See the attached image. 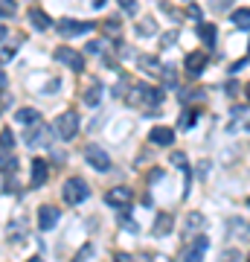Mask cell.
Here are the masks:
<instances>
[{"mask_svg":"<svg viewBox=\"0 0 250 262\" xmlns=\"http://www.w3.org/2000/svg\"><path fill=\"white\" fill-rule=\"evenodd\" d=\"M79 128H82L79 111H61L56 117V125H53V131H56L61 140H73L76 134H79Z\"/></svg>","mask_w":250,"mask_h":262,"instance_id":"1","label":"cell"},{"mask_svg":"<svg viewBox=\"0 0 250 262\" xmlns=\"http://www.w3.org/2000/svg\"><path fill=\"white\" fill-rule=\"evenodd\" d=\"M64 201L67 204H82V201H87V195H90V187H87V181L84 178H67L64 181Z\"/></svg>","mask_w":250,"mask_h":262,"instance_id":"2","label":"cell"},{"mask_svg":"<svg viewBox=\"0 0 250 262\" xmlns=\"http://www.w3.org/2000/svg\"><path fill=\"white\" fill-rule=\"evenodd\" d=\"M84 160H87L96 172H108V169H111V158H108V151H105L102 146H96V143H90V146L84 149Z\"/></svg>","mask_w":250,"mask_h":262,"instance_id":"3","label":"cell"},{"mask_svg":"<svg viewBox=\"0 0 250 262\" xmlns=\"http://www.w3.org/2000/svg\"><path fill=\"white\" fill-rule=\"evenodd\" d=\"M96 29V24H90V20H61L58 24V32L64 38H73V35H87V32H93Z\"/></svg>","mask_w":250,"mask_h":262,"instance_id":"4","label":"cell"},{"mask_svg":"<svg viewBox=\"0 0 250 262\" xmlns=\"http://www.w3.org/2000/svg\"><path fill=\"white\" fill-rule=\"evenodd\" d=\"M56 61H61V64H67L70 70H84V56L82 53H76L73 47H56Z\"/></svg>","mask_w":250,"mask_h":262,"instance_id":"5","label":"cell"},{"mask_svg":"<svg viewBox=\"0 0 250 262\" xmlns=\"http://www.w3.org/2000/svg\"><path fill=\"white\" fill-rule=\"evenodd\" d=\"M58 219H61V213H58L56 204H41L38 207V227H41V230H53V227L58 225Z\"/></svg>","mask_w":250,"mask_h":262,"instance_id":"6","label":"cell"},{"mask_svg":"<svg viewBox=\"0 0 250 262\" xmlns=\"http://www.w3.org/2000/svg\"><path fill=\"white\" fill-rule=\"evenodd\" d=\"M131 198H134V192H131L128 187H113V189H108V192H105V201H108L111 207H117V210H122V207L128 210Z\"/></svg>","mask_w":250,"mask_h":262,"instance_id":"7","label":"cell"},{"mask_svg":"<svg viewBox=\"0 0 250 262\" xmlns=\"http://www.w3.org/2000/svg\"><path fill=\"white\" fill-rule=\"evenodd\" d=\"M50 137H53V131L47 128L44 122H35V128L29 125L27 134H24V140H27V146H47L50 143Z\"/></svg>","mask_w":250,"mask_h":262,"instance_id":"8","label":"cell"},{"mask_svg":"<svg viewBox=\"0 0 250 262\" xmlns=\"http://www.w3.org/2000/svg\"><path fill=\"white\" fill-rule=\"evenodd\" d=\"M47 178H50V166H47V160L35 158L32 160V166H29V184H32V187H44Z\"/></svg>","mask_w":250,"mask_h":262,"instance_id":"9","label":"cell"},{"mask_svg":"<svg viewBox=\"0 0 250 262\" xmlns=\"http://www.w3.org/2000/svg\"><path fill=\"white\" fill-rule=\"evenodd\" d=\"M207 248H210V239H207V236H198L195 242H189V248H186V253H184V262H201Z\"/></svg>","mask_w":250,"mask_h":262,"instance_id":"10","label":"cell"},{"mask_svg":"<svg viewBox=\"0 0 250 262\" xmlns=\"http://www.w3.org/2000/svg\"><path fill=\"white\" fill-rule=\"evenodd\" d=\"M102 94H105L102 82H90V84H87V91L82 94V102L87 105V108H96V105L102 102Z\"/></svg>","mask_w":250,"mask_h":262,"instance_id":"11","label":"cell"},{"mask_svg":"<svg viewBox=\"0 0 250 262\" xmlns=\"http://www.w3.org/2000/svg\"><path fill=\"white\" fill-rule=\"evenodd\" d=\"M204 67H207V53L198 50V53H189V56H186V73L189 76H201Z\"/></svg>","mask_w":250,"mask_h":262,"instance_id":"12","label":"cell"},{"mask_svg":"<svg viewBox=\"0 0 250 262\" xmlns=\"http://www.w3.org/2000/svg\"><path fill=\"white\" fill-rule=\"evenodd\" d=\"M148 140L154 143V146H172V140H175V131L166 128V125H157V128L148 131Z\"/></svg>","mask_w":250,"mask_h":262,"instance_id":"13","label":"cell"},{"mask_svg":"<svg viewBox=\"0 0 250 262\" xmlns=\"http://www.w3.org/2000/svg\"><path fill=\"white\" fill-rule=\"evenodd\" d=\"M29 24H32L35 29H41V32L53 27V20L47 18V12H44V9H29Z\"/></svg>","mask_w":250,"mask_h":262,"instance_id":"14","label":"cell"},{"mask_svg":"<svg viewBox=\"0 0 250 262\" xmlns=\"http://www.w3.org/2000/svg\"><path fill=\"white\" fill-rule=\"evenodd\" d=\"M15 169H18V158H15L12 151L0 149V172H3V175H12Z\"/></svg>","mask_w":250,"mask_h":262,"instance_id":"15","label":"cell"},{"mask_svg":"<svg viewBox=\"0 0 250 262\" xmlns=\"http://www.w3.org/2000/svg\"><path fill=\"white\" fill-rule=\"evenodd\" d=\"M198 32H201V41H204L207 47H213L215 44V24H198Z\"/></svg>","mask_w":250,"mask_h":262,"instance_id":"16","label":"cell"},{"mask_svg":"<svg viewBox=\"0 0 250 262\" xmlns=\"http://www.w3.org/2000/svg\"><path fill=\"white\" fill-rule=\"evenodd\" d=\"M172 230V215L169 213H160L157 222H154V236H166Z\"/></svg>","mask_w":250,"mask_h":262,"instance_id":"17","label":"cell"},{"mask_svg":"<svg viewBox=\"0 0 250 262\" xmlns=\"http://www.w3.org/2000/svg\"><path fill=\"white\" fill-rule=\"evenodd\" d=\"M140 67H143V70H148V73H154V76L163 73V64H160L154 56H143V58H140Z\"/></svg>","mask_w":250,"mask_h":262,"instance_id":"18","label":"cell"},{"mask_svg":"<svg viewBox=\"0 0 250 262\" xmlns=\"http://www.w3.org/2000/svg\"><path fill=\"white\" fill-rule=\"evenodd\" d=\"M18 122H27V125H35V122H41V114H38L35 108H20V111H18Z\"/></svg>","mask_w":250,"mask_h":262,"instance_id":"19","label":"cell"},{"mask_svg":"<svg viewBox=\"0 0 250 262\" xmlns=\"http://www.w3.org/2000/svg\"><path fill=\"white\" fill-rule=\"evenodd\" d=\"M230 18H233V24H236L239 29H250V9H236Z\"/></svg>","mask_w":250,"mask_h":262,"instance_id":"20","label":"cell"},{"mask_svg":"<svg viewBox=\"0 0 250 262\" xmlns=\"http://www.w3.org/2000/svg\"><path fill=\"white\" fill-rule=\"evenodd\" d=\"M157 32V20L154 18H143L137 24V35H154Z\"/></svg>","mask_w":250,"mask_h":262,"instance_id":"21","label":"cell"},{"mask_svg":"<svg viewBox=\"0 0 250 262\" xmlns=\"http://www.w3.org/2000/svg\"><path fill=\"white\" fill-rule=\"evenodd\" d=\"M18 15V3L15 0H0V18H15Z\"/></svg>","mask_w":250,"mask_h":262,"instance_id":"22","label":"cell"},{"mask_svg":"<svg viewBox=\"0 0 250 262\" xmlns=\"http://www.w3.org/2000/svg\"><path fill=\"white\" fill-rule=\"evenodd\" d=\"M201 227H204V215H201V213H189V215H186V233L201 230Z\"/></svg>","mask_w":250,"mask_h":262,"instance_id":"23","label":"cell"},{"mask_svg":"<svg viewBox=\"0 0 250 262\" xmlns=\"http://www.w3.org/2000/svg\"><path fill=\"white\" fill-rule=\"evenodd\" d=\"M230 225H236V227H230L236 236H241V239H247L250 242V222H230Z\"/></svg>","mask_w":250,"mask_h":262,"instance_id":"24","label":"cell"},{"mask_svg":"<svg viewBox=\"0 0 250 262\" xmlns=\"http://www.w3.org/2000/svg\"><path fill=\"white\" fill-rule=\"evenodd\" d=\"M172 166L184 169L186 175H189V160H186V155H184V151H172Z\"/></svg>","mask_w":250,"mask_h":262,"instance_id":"25","label":"cell"},{"mask_svg":"<svg viewBox=\"0 0 250 262\" xmlns=\"http://www.w3.org/2000/svg\"><path fill=\"white\" fill-rule=\"evenodd\" d=\"M0 149H6V151L15 149V134H12L9 128H6V131H0Z\"/></svg>","mask_w":250,"mask_h":262,"instance_id":"26","label":"cell"},{"mask_svg":"<svg viewBox=\"0 0 250 262\" xmlns=\"http://www.w3.org/2000/svg\"><path fill=\"white\" fill-rule=\"evenodd\" d=\"M192 122H198V108H186L184 117H180V128H189Z\"/></svg>","mask_w":250,"mask_h":262,"instance_id":"27","label":"cell"},{"mask_svg":"<svg viewBox=\"0 0 250 262\" xmlns=\"http://www.w3.org/2000/svg\"><path fill=\"white\" fill-rule=\"evenodd\" d=\"M210 6H213L215 12H227L233 6V0H210Z\"/></svg>","mask_w":250,"mask_h":262,"instance_id":"28","label":"cell"},{"mask_svg":"<svg viewBox=\"0 0 250 262\" xmlns=\"http://www.w3.org/2000/svg\"><path fill=\"white\" fill-rule=\"evenodd\" d=\"M186 18H192L195 24H204V20H201V9H198V6H189V9H186Z\"/></svg>","mask_w":250,"mask_h":262,"instance_id":"29","label":"cell"},{"mask_svg":"<svg viewBox=\"0 0 250 262\" xmlns=\"http://www.w3.org/2000/svg\"><path fill=\"white\" fill-rule=\"evenodd\" d=\"M122 227H128L131 233H137V230H140L137 222H134V219H125V215H122Z\"/></svg>","mask_w":250,"mask_h":262,"instance_id":"30","label":"cell"},{"mask_svg":"<svg viewBox=\"0 0 250 262\" xmlns=\"http://www.w3.org/2000/svg\"><path fill=\"white\" fill-rule=\"evenodd\" d=\"M236 259H239V253L233 251V248H230V251H224V253H221V262H236Z\"/></svg>","mask_w":250,"mask_h":262,"instance_id":"31","label":"cell"},{"mask_svg":"<svg viewBox=\"0 0 250 262\" xmlns=\"http://www.w3.org/2000/svg\"><path fill=\"white\" fill-rule=\"evenodd\" d=\"M175 32H166V35H163V41H160V47H172V44H175Z\"/></svg>","mask_w":250,"mask_h":262,"instance_id":"32","label":"cell"},{"mask_svg":"<svg viewBox=\"0 0 250 262\" xmlns=\"http://www.w3.org/2000/svg\"><path fill=\"white\" fill-rule=\"evenodd\" d=\"M120 6L125 12H134V9H137V0H120Z\"/></svg>","mask_w":250,"mask_h":262,"instance_id":"33","label":"cell"},{"mask_svg":"<svg viewBox=\"0 0 250 262\" xmlns=\"http://www.w3.org/2000/svg\"><path fill=\"white\" fill-rule=\"evenodd\" d=\"M15 56V47H0V58L6 61V58H12Z\"/></svg>","mask_w":250,"mask_h":262,"instance_id":"34","label":"cell"},{"mask_svg":"<svg viewBox=\"0 0 250 262\" xmlns=\"http://www.w3.org/2000/svg\"><path fill=\"white\" fill-rule=\"evenodd\" d=\"M160 178H163V172H160V169H151V172H148V181H151V184H157Z\"/></svg>","mask_w":250,"mask_h":262,"instance_id":"35","label":"cell"},{"mask_svg":"<svg viewBox=\"0 0 250 262\" xmlns=\"http://www.w3.org/2000/svg\"><path fill=\"white\" fill-rule=\"evenodd\" d=\"M105 29H108V32H113V35H117V32H120V24H117V20H108V24H105Z\"/></svg>","mask_w":250,"mask_h":262,"instance_id":"36","label":"cell"},{"mask_svg":"<svg viewBox=\"0 0 250 262\" xmlns=\"http://www.w3.org/2000/svg\"><path fill=\"white\" fill-rule=\"evenodd\" d=\"M102 47H105V44H99V41H90V44H87V53H99Z\"/></svg>","mask_w":250,"mask_h":262,"instance_id":"37","label":"cell"},{"mask_svg":"<svg viewBox=\"0 0 250 262\" xmlns=\"http://www.w3.org/2000/svg\"><path fill=\"white\" fill-rule=\"evenodd\" d=\"M58 84H61V82H58V79H56V82H50V84H47V88H44V94H53V91H58Z\"/></svg>","mask_w":250,"mask_h":262,"instance_id":"38","label":"cell"},{"mask_svg":"<svg viewBox=\"0 0 250 262\" xmlns=\"http://www.w3.org/2000/svg\"><path fill=\"white\" fill-rule=\"evenodd\" d=\"M244 64H247V61H244V58H241V61H236V64L230 67V73H239V70H241V67H244Z\"/></svg>","mask_w":250,"mask_h":262,"instance_id":"39","label":"cell"},{"mask_svg":"<svg viewBox=\"0 0 250 262\" xmlns=\"http://www.w3.org/2000/svg\"><path fill=\"white\" fill-rule=\"evenodd\" d=\"M113 262H134V259H131L128 253H117V259H113Z\"/></svg>","mask_w":250,"mask_h":262,"instance_id":"40","label":"cell"},{"mask_svg":"<svg viewBox=\"0 0 250 262\" xmlns=\"http://www.w3.org/2000/svg\"><path fill=\"white\" fill-rule=\"evenodd\" d=\"M105 3H108V0H93V6H96V9H99V6H105Z\"/></svg>","mask_w":250,"mask_h":262,"instance_id":"41","label":"cell"},{"mask_svg":"<svg viewBox=\"0 0 250 262\" xmlns=\"http://www.w3.org/2000/svg\"><path fill=\"white\" fill-rule=\"evenodd\" d=\"M3 84H6V73H3V70H0V88H3Z\"/></svg>","mask_w":250,"mask_h":262,"instance_id":"42","label":"cell"},{"mask_svg":"<svg viewBox=\"0 0 250 262\" xmlns=\"http://www.w3.org/2000/svg\"><path fill=\"white\" fill-rule=\"evenodd\" d=\"M3 38H6V27H3V24H0V41H3Z\"/></svg>","mask_w":250,"mask_h":262,"instance_id":"43","label":"cell"},{"mask_svg":"<svg viewBox=\"0 0 250 262\" xmlns=\"http://www.w3.org/2000/svg\"><path fill=\"white\" fill-rule=\"evenodd\" d=\"M29 262H41V256H32V259H29Z\"/></svg>","mask_w":250,"mask_h":262,"instance_id":"44","label":"cell"},{"mask_svg":"<svg viewBox=\"0 0 250 262\" xmlns=\"http://www.w3.org/2000/svg\"><path fill=\"white\" fill-rule=\"evenodd\" d=\"M247 131H250V122H247Z\"/></svg>","mask_w":250,"mask_h":262,"instance_id":"45","label":"cell"},{"mask_svg":"<svg viewBox=\"0 0 250 262\" xmlns=\"http://www.w3.org/2000/svg\"><path fill=\"white\" fill-rule=\"evenodd\" d=\"M247 207H250V198H247Z\"/></svg>","mask_w":250,"mask_h":262,"instance_id":"46","label":"cell"},{"mask_svg":"<svg viewBox=\"0 0 250 262\" xmlns=\"http://www.w3.org/2000/svg\"><path fill=\"white\" fill-rule=\"evenodd\" d=\"M247 262H250V253H247Z\"/></svg>","mask_w":250,"mask_h":262,"instance_id":"47","label":"cell"},{"mask_svg":"<svg viewBox=\"0 0 250 262\" xmlns=\"http://www.w3.org/2000/svg\"><path fill=\"white\" fill-rule=\"evenodd\" d=\"M186 3H192V0H186Z\"/></svg>","mask_w":250,"mask_h":262,"instance_id":"48","label":"cell"}]
</instances>
